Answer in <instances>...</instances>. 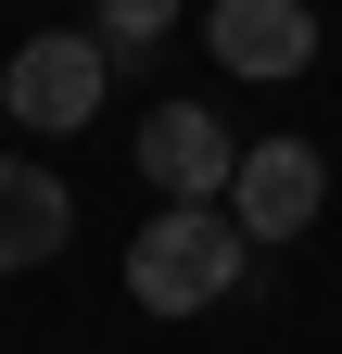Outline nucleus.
Listing matches in <instances>:
<instances>
[{
	"instance_id": "nucleus-1",
	"label": "nucleus",
	"mask_w": 342,
	"mask_h": 354,
	"mask_svg": "<svg viewBox=\"0 0 342 354\" xmlns=\"http://www.w3.org/2000/svg\"><path fill=\"white\" fill-rule=\"evenodd\" d=\"M241 228H228V203H165L140 241H127V304L140 317H203V304H228L241 291Z\"/></svg>"
},
{
	"instance_id": "nucleus-2",
	"label": "nucleus",
	"mask_w": 342,
	"mask_h": 354,
	"mask_svg": "<svg viewBox=\"0 0 342 354\" xmlns=\"http://www.w3.org/2000/svg\"><path fill=\"white\" fill-rule=\"evenodd\" d=\"M102 64H114V51L76 38V26H64V38H26V51L0 64V114L38 127V140H76V127L102 114Z\"/></svg>"
},
{
	"instance_id": "nucleus-3",
	"label": "nucleus",
	"mask_w": 342,
	"mask_h": 354,
	"mask_svg": "<svg viewBox=\"0 0 342 354\" xmlns=\"http://www.w3.org/2000/svg\"><path fill=\"white\" fill-rule=\"evenodd\" d=\"M317 203H330V152L317 140H241V165H228V228L241 241H305Z\"/></svg>"
},
{
	"instance_id": "nucleus-4",
	"label": "nucleus",
	"mask_w": 342,
	"mask_h": 354,
	"mask_svg": "<svg viewBox=\"0 0 342 354\" xmlns=\"http://www.w3.org/2000/svg\"><path fill=\"white\" fill-rule=\"evenodd\" d=\"M228 165H241V140L203 102H152L140 114V177H152L165 203H228Z\"/></svg>"
},
{
	"instance_id": "nucleus-5",
	"label": "nucleus",
	"mask_w": 342,
	"mask_h": 354,
	"mask_svg": "<svg viewBox=\"0 0 342 354\" xmlns=\"http://www.w3.org/2000/svg\"><path fill=\"white\" fill-rule=\"evenodd\" d=\"M203 38H216V64L253 76V88H279V76L317 64V13H305V0H216Z\"/></svg>"
},
{
	"instance_id": "nucleus-6",
	"label": "nucleus",
	"mask_w": 342,
	"mask_h": 354,
	"mask_svg": "<svg viewBox=\"0 0 342 354\" xmlns=\"http://www.w3.org/2000/svg\"><path fill=\"white\" fill-rule=\"evenodd\" d=\"M76 241V190L51 165H26V152H0V279H26V266H51Z\"/></svg>"
},
{
	"instance_id": "nucleus-7",
	"label": "nucleus",
	"mask_w": 342,
	"mask_h": 354,
	"mask_svg": "<svg viewBox=\"0 0 342 354\" xmlns=\"http://www.w3.org/2000/svg\"><path fill=\"white\" fill-rule=\"evenodd\" d=\"M178 26V0H102V51H152Z\"/></svg>"
}]
</instances>
